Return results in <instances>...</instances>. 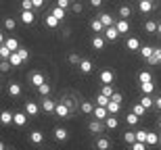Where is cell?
<instances>
[{
    "label": "cell",
    "instance_id": "obj_53",
    "mask_svg": "<svg viewBox=\"0 0 161 150\" xmlns=\"http://www.w3.org/2000/svg\"><path fill=\"white\" fill-rule=\"evenodd\" d=\"M90 4L94 6V8H98V6H101V4H103V0H90Z\"/></svg>",
    "mask_w": 161,
    "mask_h": 150
},
{
    "label": "cell",
    "instance_id": "obj_54",
    "mask_svg": "<svg viewBox=\"0 0 161 150\" xmlns=\"http://www.w3.org/2000/svg\"><path fill=\"white\" fill-rule=\"evenodd\" d=\"M34 4H36V8H42L44 6V0H34Z\"/></svg>",
    "mask_w": 161,
    "mask_h": 150
},
{
    "label": "cell",
    "instance_id": "obj_13",
    "mask_svg": "<svg viewBox=\"0 0 161 150\" xmlns=\"http://www.w3.org/2000/svg\"><path fill=\"white\" fill-rule=\"evenodd\" d=\"M115 25H117V29H119V34H121V36L130 31V23H128V19H124V17H119V19H117V21H115Z\"/></svg>",
    "mask_w": 161,
    "mask_h": 150
},
{
    "label": "cell",
    "instance_id": "obj_45",
    "mask_svg": "<svg viewBox=\"0 0 161 150\" xmlns=\"http://www.w3.org/2000/svg\"><path fill=\"white\" fill-rule=\"evenodd\" d=\"M101 92H103V94H107L109 98L115 94V92H113V85H111V84H103V90H101Z\"/></svg>",
    "mask_w": 161,
    "mask_h": 150
},
{
    "label": "cell",
    "instance_id": "obj_43",
    "mask_svg": "<svg viewBox=\"0 0 161 150\" xmlns=\"http://www.w3.org/2000/svg\"><path fill=\"white\" fill-rule=\"evenodd\" d=\"M157 27H159V23H155V21H147V23H144V29L149 31V34H155Z\"/></svg>",
    "mask_w": 161,
    "mask_h": 150
},
{
    "label": "cell",
    "instance_id": "obj_56",
    "mask_svg": "<svg viewBox=\"0 0 161 150\" xmlns=\"http://www.w3.org/2000/svg\"><path fill=\"white\" fill-rule=\"evenodd\" d=\"M157 34H159V36H161V23H159V27H157Z\"/></svg>",
    "mask_w": 161,
    "mask_h": 150
},
{
    "label": "cell",
    "instance_id": "obj_4",
    "mask_svg": "<svg viewBox=\"0 0 161 150\" xmlns=\"http://www.w3.org/2000/svg\"><path fill=\"white\" fill-rule=\"evenodd\" d=\"M147 63H149L151 67L161 65V48H159V46H155V50H153V54H151L149 59H147Z\"/></svg>",
    "mask_w": 161,
    "mask_h": 150
},
{
    "label": "cell",
    "instance_id": "obj_12",
    "mask_svg": "<svg viewBox=\"0 0 161 150\" xmlns=\"http://www.w3.org/2000/svg\"><path fill=\"white\" fill-rule=\"evenodd\" d=\"M21 21H23L25 25H31L36 21V13L34 11H21Z\"/></svg>",
    "mask_w": 161,
    "mask_h": 150
},
{
    "label": "cell",
    "instance_id": "obj_2",
    "mask_svg": "<svg viewBox=\"0 0 161 150\" xmlns=\"http://www.w3.org/2000/svg\"><path fill=\"white\" fill-rule=\"evenodd\" d=\"M27 119H30V115L25 113V111H15V119H13V123L17 127H23L25 123H27Z\"/></svg>",
    "mask_w": 161,
    "mask_h": 150
},
{
    "label": "cell",
    "instance_id": "obj_17",
    "mask_svg": "<svg viewBox=\"0 0 161 150\" xmlns=\"http://www.w3.org/2000/svg\"><path fill=\"white\" fill-rule=\"evenodd\" d=\"M138 8H140V13H144V15L151 13L153 11V0H140V2H138Z\"/></svg>",
    "mask_w": 161,
    "mask_h": 150
},
{
    "label": "cell",
    "instance_id": "obj_9",
    "mask_svg": "<svg viewBox=\"0 0 161 150\" xmlns=\"http://www.w3.org/2000/svg\"><path fill=\"white\" fill-rule=\"evenodd\" d=\"M98 79H101V84H113L115 75H113V71L105 69V71H101V73H98Z\"/></svg>",
    "mask_w": 161,
    "mask_h": 150
},
{
    "label": "cell",
    "instance_id": "obj_26",
    "mask_svg": "<svg viewBox=\"0 0 161 150\" xmlns=\"http://www.w3.org/2000/svg\"><path fill=\"white\" fill-rule=\"evenodd\" d=\"M50 13H53V15H54L57 19H59V21H63V19L67 17V8H61V6H54V8H53Z\"/></svg>",
    "mask_w": 161,
    "mask_h": 150
},
{
    "label": "cell",
    "instance_id": "obj_32",
    "mask_svg": "<svg viewBox=\"0 0 161 150\" xmlns=\"http://www.w3.org/2000/svg\"><path fill=\"white\" fill-rule=\"evenodd\" d=\"M140 90H142V94H153V92H155V84H153V81L140 84Z\"/></svg>",
    "mask_w": 161,
    "mask_h": 150
},
{
    "label": "cell",
    "instance_id": "obj_11",
    "mask_svg": "<svg viewBox=\"0 0 161 150\" xmlns=\"http://www.w3.org/2000/svg\"><path fill=\"white\" fill-rule=\"evenodd\" d=\"M25 113L30 115V117H38V113H40V106H38L36 102H25Z\"/></svg>",
    "mask_w": 161,
    "mask_h": 150
},
{
    "label": "cell",
    "instance_id": "obj_33",
    "mask_svg": "<svg viewBox=\"0 0 161 150\" xmlns=\"http://www.w3.org/2000/svg\"><path fill=\"white\" fill-rule=\"evenodd\" d=\"M138 119H140V117H138V115L134 113V111L125 115V123H128V125H136V123H138Z\"/></svg>",
    "mask_w": 161,
    "mask_h": 150
},
{
    "label": "cell",
    "instance_id": "obj_42",
    "mask_svg": "<svg viewBox=\"0 0 161 150\" xmlns=\"http://www.w3.org/2000/svg\"><path fill=\"white\" fill-rule=\"evenodd\" d=\"M11 54H13V50L8 48L6 44H0V56H2V59H8Z\"/></svg>",
    "mask_w": 161,
    "mask_h": 150
},
{
    "label": "cell",
    "instance_id": "obj_8",
    "mask_svg": "<svg viewBox=\"0 0 161 150\" xmlns=\"http://www.w3.org/2000/svg\"><path fill=\"white\" fill-rule=\"evenodd\" d=\"M54 115H57V117H61V119H67V115H69V104H67V102H63V104H57V108H54Z\"/></svg>",
    "mask_w": 161,
    "mask_h": 150
},
{
    "label": "cell",
    "instance_id": "obj_30",
    "mask_svg": "<svg viewBox=\"0 0 161 150\" xmlns=\"http://www.w3.org/2000/svg\"><path fill=\"white\" fill-rule=\"evenodd\" d=\"M153 50H155V46H140V50H138V52H140V56L147 60L151 54H153Z\"/></svg>",
    "mask_w": 161,
    "mask_h": 150
},
{
    "label": "cell",
    "instance_id": "obj_48",
    "mask_svg": "<svg viewBox=\"0 0 161 150\" xmlns=\"http://www.w3.org/2000/svg\"><path fill=\"white\" fill-rule=\"evenodd\" d=\"M144 146H147V142H138V140H136L134 144H130V148L132 150H144Z\"/></svg>",
    "mask_w": 161,
    "mask_h": 150
},
{
    "label": "cell",
    "instance_id": "obj_35",
    "mask_svg": "<svg viewBox=\"0 0 161 150\" xmlns=\"http://www.w3.org/2000/svg\"><path fill=\"white\" fill-rule=\"evenodd\" d=\"M109 100H111V98H109L107 94L98 92V96H96V104H101V106H107V104H109Z\"/></svg>",
    "mask_w": 161,
    "mask_h": 150
},
{
    "label": "cell",
    "instance_id": "obj_29",
    "mask_svg": "<svg viewBox=\"0 0 161 150\" xmlns=\"http://www.w3.org/2000/svg\"><path fill=\"white\" fill-rule=\"evenodd\" d=\"M8 94H11V96H19V94H21V85H19L17 81H11V84H8Z\"/></svg>",
    "mask_w": 161,
    "mask_h": 150
},
{
    "label": "cell",
    "instance_id": "obj_57",
    "mask_svg": "<svg viewBox=\"0 0 161 150\" xmlns=\"http://www.w3.org/2000/svg\"><path fill=\"white\" fill-rule=\"evenodd\" d=\"M159 132H161V119H159Z\"/></svg>",
    "mask_w": 161,
    "mask_h": 150
},
{
    "label": "cell",
    "instance_id": "obj_24",
    "mask_svg": "<svg viewBox=\"0 0 161 150\" xmlns=\"http://www.w3.org/2000/svg\"><path fill=\"white\" fill-rule=\"evenodd\" d=\"M30 142L31 144H42V142H44V133L42 132H31L30 133Z\"/></svg>",
    "mask_w": 161,
    "mask_h": 150
},
{
    "label": "cell",
    "instance_id": "obj_22",
    "mask_svg": "<svg viewBox=\"0 0 161 150\" xmlns=\"http://www.w3.org/2000/svg\"><path fill=\"white\" fill-rule=\"evenodd\" d=\"M125 48L128 50H140V40H138V38H128Z\"/></svg>",
    "mask_w": 161,
    "mask_h": 150
},
{
    "label": "cell",
    "instance_id": "obj_3",
    "mask_svg": "<svg viewBox=\"0 0 161 150\" xmlns=\"http://www.w3.org/2000/svg\"><path fill=\"white\" fill-rule=\"evenodd\" d=\"M105 44H107V38L103 36V34H96V36L92 38V48L98 50V52H101V50H105Z\"/></svg>",
    "mask_w": 161,
    "mask_h": 150
},
{
    "label": "cell",
    "instance_id": "obj_18",
    "mask_svg": "<svg viewBox=\"0 0 161 150\" xmlns=\"http://www.w3.org/2000/svg\"><path fill=\"white\" fill-rule=\"evenodd\" d=\"M44 23H46V27H50V29H54V27L59 25V19L54 17L53 13H48L46 17H44Z\"/></svg>",
    "mask_w": 161,
    "mask_h": 150
},
{
    "label": "cell",
    "instance_id": "obj_36",
    "mask_svg": "<svg viewBox=\"0 0 161 150\" xmlns=\"http://www.w3.org/2000/svg\"><path fill=\"white\" fill-rule=\"evenodd\" d=\"M80 108H82V113H84V115H92V113H94V106H92V102H86V100L82 102V106H80Z\"/></svg>",
    "mask_w": 161,
    "mask_h": 150
},
{
    "label": "cell",
    "instance_id": "obj_37",
    "mask_svg": "<svg viewBox=\"0 0 161 150\" xmlns=\"http://www.w3.org/2000/svg\"><path fill=\"white\" fill-rule=\"evenodd\" d=\"M109 146H111V142H109L107 138H98V140H96V148H101V150H109Z\"/></svg>",
    "mask_w": 161,
    "mask_h": 150
},
{
    "label": "cell",
    "instance_id": "obj_28",
    "mask_svg": "<svg viewBox=\"0 0 161 150\" xmlns=\"http://www.w3.org/2000/svg\"><path fill=\"white\" fill-rule=\"evenodd\" d=\"M2 44H6V46H8V48H11L13 52H15V50H19V48H21V46H19V42H17V38H6V40H4V42H2Z\"/></svg>",
    "mask_w": 161,
    "mask_h": 150
},
{
    "label": "cell",
    "instance_id": "obj_51",
    "mask_svg": "<svg viewBox=\"0 0 161 150\" xmlns=\"http://www.w3.org/2000/svg\"><path fill=\"white\" fill-rule=\"evenodd\" d=\"M17 52L21 54V56H23V60H27V59H30V50H27V48H19Z\"/></svg>",
    "mask_w": 161,
    "mask_h": 150
},
{
    "label": "cell",
    "instance_id": "obj_5",
    "mask_svg": "<svg viewBox=\"0 0 161 150\" xmlns=\"http://www.w3.org/2000/svg\"><path fill=\"white\" fill-rule=\"evenodd\" d=\"M92 117H94V119L105 121V119L109 117V108H107V106H101V104H96V106H94V113H92Z\"/></svg>",
    "mask_w": 161,
    "mask_h": 150
},
{
    "label": "cell",
    "instance_id": "obj_23",
    "mask_svg": "<svg viewBox=\"0 0 161 150\" xmlns=\"http://www.w3.org/2000/svg\"><path fill=\"white\" fill-rule=\"evenodd\" d=\"M13 119H15V113H11V111H2V113H0V121H2L4 125L13 123Z\"/></svg>",
    "mask_w": 161,
    "mask_h": 150
},
{
    "label": "cell",
    "instance_id": "obj_16",
    "mask_svg": "<svg viewBox=\"0 0 161 150\" xmlns=\"http://www.w3.org/2000/svg\"><path fill=\"white\" fill-rule=\"evenodd\" d=\"M105 125H107V129H117V125H119L117 115H109L107 119H105Z\"/></svg>",
    "mask_w": 161,
    "mask_h": 150
},
{
    "label": "cell",
    "instance_id": "obj_39",
    "mask_svg": "<svg viewBox=\"0 0 161 150\" xmlns=\"http://www.w3.org/2000/svg\"><path fill=\"white\" fill-rule=\"evenodd\" d=\"M38 94H40V96H48V94H50V84L44 81L42 85H38Z\"/></svg>",
    "mask_w": 161,
    "mask_h": 150
},
{
    "label": "cell",
    "instance_id": "obj_27",
    "mask_svg": "<svg viewBox=\"0 0 161 150\" xmlns=\"http://www.w3.org/2000/svg\"><path fill=\"white\" fill-rule=\"evenodd\" d=\"M98 19L103 21V25H105V27H109V25H115V19L111 17L109 13H103V15H98Z\"/></svg>",
    "mask_w": 161,
    "mask_h": 150
},
{
    "label": "cell",
    "instance_id": "obj_47",
    "mask_svg": "<svg viewBox=\"0 0 161 150\" xmlns=\"http://www.w3.org/2000/svg\"><path fill=\"white\" fill-rule=\"evenodd\" d=\"M147 136H149V132H144V129L136 132V140H138V142H147Z\"/></svg>",
    "mask_w": 161,
    "mask_h": 150
},
{
    "label": "cell",
    "instance_id": "obj_21",
    "mask_svg": "<svg viewBox=\"0 0 161 150\" xmlns=\"http://www.w3.org/2000/svg\"><path fill=\"white\" fill-rule=\"evenodd\" d=\"M54 138L59 140V142H65V140L69 138V133H67L65 127H57V129H54Z\"/></svg>",
    "mask_w": 161,
    "mask_h": 150
},
{
    "label": "cell",
    "instance_id": "obj_49",
    "mask_svg": "<svg viewBox=\"0 0 161 150\" xmlns=\"http://www.w3.org/2000/svg\"><path fill=\"white\" fill-rule=\"evenodd\" d=\"M67 60H69L71 65H80V63H82V59H80L78 54H69V59H67Z\"/></svg>",
    "mask_w": 161,
    "mask_h": 150
},
{
    "label": "cell",
    "instance_id": "obj_38",
    "mask_svg": "<svg viewBox=\"0 0 161 150\" xmlns=\"http://www.w3.org/2000/svg\"><path fill=\"white\" fill-rule=\"evenodd\" d=\"M138 81H140V84H147V81H153V77H151L149 71H140L138 73Z\"/></svg>",
    "mask_w": 161,
    "mask_h": 150
},
{
    "label": "cell",
    "instance_id": "obj_10",
    "mask_svg": "<svg viewBox=\"0 0 161 150\" xmlns=\"http://www.w3.org/2000/svg\"><path fill=\"white\" fill-rule=\"evenodd\" d=\"M107 108H109V115H117L121 111V100L111 98V100H109V104H107Z\"/></svg>",
    "mask_w": 161,
    "mask_h": 150
},
{
    "label": "cell",
    "instance_id": "obj_44",
    "mask_svg": "<svg viewBox=\"0 0 161 150\" xmlns=\"http://www.w3.org/2000/svg\"><path fill=\"white\" fill-rule=\"evenodd\" d=\"M132 15V8L128 4H124V6H119V17H124V19H128Z\"/></svg>",
    "mask_w": 161,
    "mask_h": 150
},
{
    "label": "cell",
    "instance_id": "obj_20",
    "mask_svg": "<svg viewBox=\"0 0 161 150\" xmlns=\"http://www.w3.org/2000/svg\"><path fill=\"white\" fill-rule=\"evenodd\" d=\"M80 71L82 73H90L92 69H94V65H92V60H88V59H82V63H80Z\"/></svg>",
    "mask_w": 161,
    "mask_h": 150
},
{
    "label": "cell",
    "instance_id": "obj_46",
    "mask_svg": "<svg viewBox=\"0 0 161 150\" xmlns=\"http://www.w3.org/2000/svg\"><path fill=\"white\" fill-rule=\"evenodd\" d=\"M4 27H6L8 31H13L15 27H17V23H15V19H13V17H6V21H4Z\"/></svg>",
    "mask_w": 161,
    "mask_h": 150
},
{
    "label": "cell",
    "instance_id": "obj_31",
    "mask_svg": "<svg viewBox=\"0 0 161 150\" xmlns=\"http://www.w3.org/2000/svg\"><path fill=\"white\" fill-rule=\"evenodd\" d=\"M159 133H155V132H149V136H147V144L149 146H155V144H159Z\"/></svg>",
    "mask_w": 161,
    "mask_h": 150
},
{
    "label": "cell",
    "instance_id": "obj_55",
    "mask_svg": "<svg viewBox=\"0 0 161 150\" xmlns=\"http://www.w3.org/2000/svg\"><path fill=\"white\" fill-rule=\"evenodd\" d=\"M155 108H159V111H161V96L155 98Z\"/></svg>",
    "mask_w": 161,
    "mask_h": 150
},
{
    "label": "cell",
    "instance_id": "obj_25",
    "mask_svg": "<svg viewBox=\"0 0 161 150\" xmlns=\"http://www.w3.org/2000/svg\"><path fill=\"white\" fill-rule=\"evenodd\" d=\"M140 102H142L147 108H153V106H155V98H153V94H144V96L140 98Z\"/></svg>",
    "mask_w": 161,
    "mask_h": 150
},
{
    "label": "cell",
    "instance_id": "obj_7",
    "mask_svg": "<svg viewBox=\"0 0 161 150\" xmlns=\"http://www.w3.org/2000/svg\"><path fill=\"white\" fill-rule=\"evenodd\" d=\"M105 127H107V125H105L101 119H94V121H90L88 129H90L92 133H103V132H105Z\"/></svg>",
    "mask_w": 161,
    "mask_h": 150
},
{
    "label": "cell",
    "instance_id": "obj_15",
    "mask_svg": "<svg viewBox=\"0 0 161 150\" xmlns=\"http://www.w3.org/2000/svg\"><path fill=\"white\" fill-rule=\"evenodd\" d=\"M90 29L94 31V34H105V25H103V21L98 17L92 19V23H90Z\"/></svg>",
    "mask_w": 161,
    "mask_h": 150
},
{
    "label": "cell",
    "instance_id": "obj_14",
    "mask_svg": "<svg viewBox=\"0 0 161 150\" xmlns=\"http://www.w3.org/2000/svg\"><path fill=\"white\" fill-rule=\"evenodd\" d=\"M30 81H31V85H36V88H38V85H42L46 79H44V75H42L40 71H34V73L30 75Z\"/></svg>",
    "mask_w": 161,
    "mask_h": 150
},
{
    "label": "cell",
    "instance_id": "obj_40",
    "mask_svg": "<svg viewBox=\"0 0 161 150\" xmlns=\"http://www.w3.org/2000/svg\"><path fill=\"white\" fill-rule=\"evenodd\" d=\"M124 142L125 144H134V142H136V132H125L124 133Z\"/></svg>",
    "mask_w": 161,
    "mask_h": 150
},
{
    "label": "cell",
    "instance_id": "obj_1",
    "mask_svg": "<svg viewBox=\"0 0 161 150\" xmlns=\"http://www.w3.org/2000/svg\"><path fill=\"white\" fill-rule=\"evenodd\" d=\"M103 36L107 38L109 42H115L121 34H119V29H117V25H109V27H105V34H103Z\"/></svg>",
    "mask_w": 161,
    "mask_h": 150
},
{
    "label": "cell",
    "instance_id": "obj_50",
    "mask_svg": "<svg viewBox=\"0 0 161 150\" xmlns=\"http://www.w3.org/2000/svg\"><path fill=\"white\" fill-rule=\"evenodd\" d=\"M57 6H61V8H69V6H71V0H57Z\"/></svg>",
    "mask_w": 161,
    "mask_h": 150
},
{
    "label": "cell",
    "instance_id": "obj_58",
    "mask_svg": "<svg viewBox=\"0 0 161 150\" xmlns=\"http://www.w3.org/2000/svg\"><path fill=\"white\" fill-rule=\"evenodd\" d=\"M159 144H161V140H159Z\"/></svg>",
    "mask_w": 161,
    "mask_h": 150
},
{
    "label": "cell",
    "instance_id": "obj_52",
    "mask_svg": "<svg viewBox=\"0 0 161 150\" xmlns=\"http://www.w3.org/2000/svg\"><path fill=\"white\" fill-rule=\"evenodd\" d=\"M71 11L73 13H82V4H80V2H71Z\"/></svg>",
    "mask_w": 161,
    "mask_h": 150
},
{
    "label": "cell",
    "instance_id": "obj_34",
    "mask_svg": "<svg viewBox=\"0 0 161 150\" xmlns=\"http://www.w3.org/2000/svg\"><path fill=\"white\" fill-rule=\"evenodd\" d=\"M132 111H134V113H136L138 117H142V115L147 113V106H144L142 102H136V104H134V106H132Z\"/></svg>",
    "mask_w": 161,
    "mask_h": 150
},
{
    "label": "cell",
    "instance_id": "obj_41",
    "mask_svg": "<svg viewBox=\"0 0 161 150\" xmlns=\"http://www.w3.org/2000/svg\"><path fill=\"white\" fill-rule=\"evenodd\" d=\"M21 8L23 11H36V4H34V0H21Z\"/></svg>",
    "mask_w": 161,
    "mask_h": 150
},
{
    "label": "cell",
    "instance_id": "obj_19",
    "mask_svg": "<svg viewBox=\"0 0 161 150\" xmlns=\"http://www.w3.org/2000/svg\"><path fill=\"white\" fill-rule=\"evenodd\" d=\"M8 60H11V65H13V67H21V65H23V56H21L17 50H15V52L8 56Z\"/></svg>",
    "mask_w": 161,
    "mask_h": 150
},
{
    "label": "cell",
    "instance_id": "obj_6",
    "mask_svg": "<svg viewBox=\"0 0 161 150\" xmlns=\"http://www.w3.org/2000/svg\"><path fill=\"white\" fill-rule=\"evenodd\" d=\"M54 108H57V102L50 100V96H42V111H46V113H54Z\"/></svg>",
    "mask_w": 161,
    "mask_h": 150
}]
</instances>
